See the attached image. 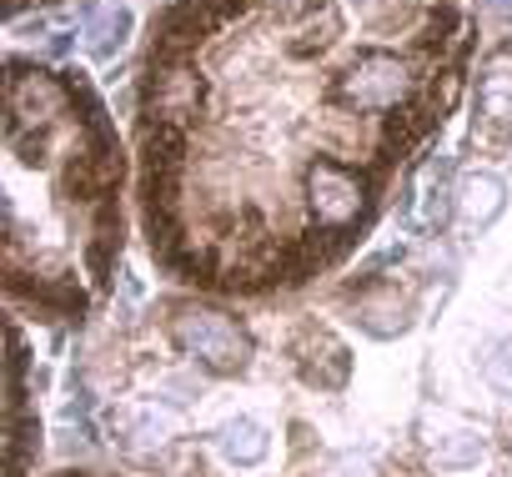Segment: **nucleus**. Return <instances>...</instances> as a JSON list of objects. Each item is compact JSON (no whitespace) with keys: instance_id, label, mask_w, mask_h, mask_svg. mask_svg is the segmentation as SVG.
<instances>
[{"instance_id":"39448f33","label":"nucleus","mask_w":512,"mask_h":477,"mask_svg":"<svg viewBox=\"0 0 512 477\" xmlns=\"http://www.w3.org/2000/svg\"><path fill=\"white\" fill-rule=\"evenodd\" d=\"M126 31H131V11H126V6H121V11L106 6V21L91 26V36H86V56H91V61H106L111 51H121Z\"/></svg>"},{"instance_id":"f257e3e1","label":"nucleus","mask_w":512,"mask_h":477,"mask_svg":"<svg viewBox=\"0 0 512 477\" xmlns=\"http://www.w3.org/2000/svg\"><path fill=\"white\" fill-rule=\"evenodd\" d=\"M472 56V0H171L136 76L156 272L226 302L332 277L457 111Z\"/></svg>"},{"instance_id":"f03ea898","label":"nucleus","mask_w":512,"mask_h":477,"mask_svg":"<svg viewBox=\"0 0 512 477\" xmlns=\"http://www.w3.org/2000/svg\"><path fill=\"white\" fill-rule=\"evenodd\" d=\"M166 292L91 352L106 442L151 477H372L357 352L322 312Z\"/></svg>"},{"instance_id":"0eeeda50","label":"nucleus","mask_w":512,"mask_h":477,"mask_svg":"<svg viewBox=\"0 0 512 477\" xmlns=\"http://www.w3.org/2000/svg\"><path fill=\"white\" fill-rule=\"evenodd\" d=\"M31 6H41V0H6V16L16 21V16H21V11H31Z\"/></svg>"},{"instance_id":"423d86ee","label":"nucleus","mask_w":512,"mask_h":477,"mask_svg":"<svg viewBox=\"0 0 512 477\" xmlns=\"http://www.w3.org/2000/svg\"><path fill=\"white\" fill-rule=\"evenodd\" d=\"M46 477H121V472H86V467H66V472H46Z\"/></svg>"},{"instance_id":"20e7f679","label":"nucleus","mask_w":512,"mask_h":477,"mask_svg":"<svg viewBox=\"0 0 512 477\" xmlns=\"http://www.w3.org/2000/svg\"><path fill=\"white\" fill-rule=\"evenodd\" d=\"M467 146L477 161H507L512 156V46H492L482 71H477V96H472V126Z\"/></svg>"},{"instance_id":"7ed1b4c3","label":"nucleus","mask_w":512,"mask_h":477,"mask_svg":"<svg viewBox=\"0 0 512 477\" xmlns=\"http://www.w3.org/2000/svg\"><path fill=\"white\" fill-rule=\"evenodd\" d=\"M6 297L21 322L86 327L126 247V151L86 71L6 56Z\"/></svg>"}]
</instances>
